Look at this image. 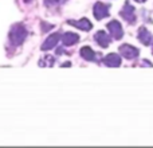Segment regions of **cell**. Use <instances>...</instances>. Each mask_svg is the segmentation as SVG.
<instances>
[{
    "label": "cell",
    "mask_w": 153,
    "mask_h": 148,
    "mask_svg": "<svg viewBox=\"0 0 153 148\" xmlns=\"http://www.w3.org/2000/svg\"><path fill=\"white\" fill-rule=\"evenodd\" d=\"M82 55H83L86 59H93L94 58V53H93V50L91 49H89V47L82 49Z\"/></svg>",
    "instance_id": "8"
},
{
    "label": "cell",
    "mask_w": 153,
    "mask_h": 148,
    "mask_svg": "<svg viewBox=\"0 0 153 148\" xmlns=\"http://www.w3.org/2000/svg\"><path fill=\"white\" fill-rule=\"evenodd\" d=\"M121 16L124 19H126L129 23H134L136 22V16H134V8L129 4V3H125V8L121 11Z\"/></svg>",
    "instance_id": "2"
},
{
    "label": "cell",
    "mask_w": 153,
    "mask_h": 148,
    "mask_svg": "<svg viewBox=\"0 0 153 148\" xmlns=\"http://www.w3.org/2000/svg\"><path fill=\"white\" fill-rule=\"evenodd\" d=\"M108 13H109L108 5L102 4V3H98V4L95 5V8H94V15H95V18L102 19V18H105V16H108Z\"/></svg>",
    "instance_id": "5"
},
{
    "label": "cell",
    "mask_w": 153,
    "mask_h": 148,
    "mask_svg": "<svg viewBox=\"0 0 153 148\" xmlns=\"http://www.w3.org/2000/svg\"><path fill=\"white\" fill-rule=\"evenodd\" d=\"M136 1H138V3H144L145 0H136Z\"/></svg>",
    "instance_id": "9"
},
{
    "label": "cell",
    "mask_w": 153,
    "mask_h": 148,
    "mask_svg": "<svg viewBox=\"0 0 153 148\" xmlns=\"http://www.w3.org/2000/svg\"><path fill=\"white\" fill-rule=\"evenodd\" d=\"M120 51H121L122 55L128 59H133V58H137L138 57V50L130 45H122L121 47H120Z\"/></svg>",
    "instance_id": "1"
},
{
    "label": "cell",
    "mask_w": 153,
    "mask_h": 148,
    "mask_svg": "<svg viewBox=\"0 0 153 148\" xmlns=\"http://www.w3.org/2000/svg\"><path fill=\"white\" fill-rule=\"evenodd\" d=\"M138 39H140V42L145 46H149L153 42L152 34L145 28V27H141L140 28V31H138Z\"/></svg>",
    "instance_id": "3"
},
{
    "label": "cell",
    "mask_w": 153,
    "mask_h": 148,
    "mask_svg": "<svg viewBox=\"0 0 153 148\" xmlns=\"http://www.w3.org/2000/svg\"><path fill=\"white\" fill-rule=\"evenodd\" d=\"M97 40H98V43H100L102 47H106V46L109 45V38L106 37V34L105 32H98L97 34Z\"/></svg>",
    "instance_id": "7"
},
{
    "label": "cell",
    "mask_w": 153,
    "mask_h": 148,
    "mask_svg": "<svg viewBox=\"0 0 153 148\" xmlns=\"http://www.w3.org/2000/svg\"><path fill=\"white\" fill-rule=\"evenodd\" d=\"M108 28L110 30V34L113 35L116 39H120L122 38V28H121V24L118 23L117 20H113L108 24Z\"/></svg>",
    "instance_id": "4"
},
{
    "label": "cell",
    "mask_w": 153,
    "mask_h": 148,
    "mask_svg": "<svg viewBox=\"0 0 153 148\" xmlns=\"http://www.w3.org/2000/svg\"><path fill=\"white\" fill-rule=\"evenodd\" d=\"M105 64L108 65V66H120L121 58H120L117 54H109L105 58Z\"/></svg>",
    "instance_id": "6"
}]
</instances>
